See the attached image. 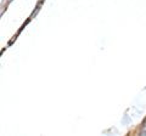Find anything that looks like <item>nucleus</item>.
Listing matches in <instances>:
<instances>
[{
	"label": "nucleus",
	"instance_id": "nucleus-1",
	"mask_svg": "<svg viewBox=\"0 0 146 136\" xmlns=\"http://www.w3.org/2000/svg\"><path fill=\"white\" fill-rule=\"evenodd\" d=\"M141 135H146V121L143 125V129H141Z\"/></svg>",
	"mask_w": 146,
	"mask_h": 136
}]
</instances>
